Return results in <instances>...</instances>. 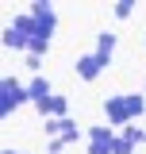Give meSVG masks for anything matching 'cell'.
Here are the masks:
<instances>
[{
  "label": "cell",
  "mask_w": 146,
  "mask_h": 154,
  "mask_svg": "<svg viewBox=\"0 0 146 154\" xmlns=\"http://www.w3.org/2000/svg\"><path fill=\"white\" fill-rule=\"evenodd\" d=\"M23 100H31V96H27V85H19L16 77H4V81H0V116L8 119Z\"/></svg>",
  "instance_id": "obj_1"
},
{
  "label": "cell",
  "mask_w": 146,
  "mask_h": 154,
  "mask_svg": "<svg viewBox=\"0 0 146 154\" xmlns=\"http://www.w3.org/2000/svg\"><path fill=\"white\" fill-rule=\"evenodd\" d=\"M31 19H35V38H46V42H50V35H54V27H58L54 4H46V0L31 4Z\"/></svg>",
  "instance_id": "obj_2"
},
{
  "label": "cell",
  "mask_w": 146,
  "mask_h": 154,
  "mask_svg": "<svg viewBox=\"0 0 146 154\" xmlns=\"http://www.w3.org/2000/svg\"><path fill=\"white\" fill-rule=\"evenodd\" d=\"M89 154H115V135L100 123V127H89Z\"/></svg>",
  "instance_id": "obj_3"
},
{
  "label": "cell",
  "mask_w": 146,
  "mask_h": 154,
  "mask_svg": "<svg viewBox=\"0 0 146 154\" xmlns=\"http://www.w3.org/2000/svg\"><path fill=\"white\" fill-rule=\"evenodd\" d=\"M104 116H108V123H127L131 119L127 96H108V100H104Z\"/></svg>",
  "instance_id": "obj_4"
},
{
  "label": "cell",
  "mask_w": 146,
  "mask_h": 154,
  "mask_svg": "<svg viewBox=\"0 0 146 154\" xmlns=\"http://www.w3.org/2000/svg\"><path fill=\"white\" fill-rule=\"evenodd\" d=\"M111 50H115V35H111V31H100L96 50H92V54H96V62H100L104 69H108V62H111Z\"/></svg>",
  "instance_id": "obj_5"
},
{
  "label": "cell",
  "mask_w": 146,
  "mask_h": 154,
  "mask_svg": "<svg viewBox=\"0 0 146 154\" xmlns=\"http://www.w3.org/2000/svg\"><path fill=\"white\" fill-rule=\"evenodd\" d=\"M100 73H104V66L96 62V54H85V58H77V77H81V81H96Z\"/></svg>",
  "instance_id": "obj_6"
},
{
  "label": "cell",
  "mask_w": 146,
  "mask_h": 154,
  "mask_svg": "<svg viewBox=\"0 0 146 154\" xmlns=\"http://www.w3.org/2000/svg\"><path fill=\"white\" fill-rule=\"evenodd\" d=\"M38 112L46 116V119H65L69 104H65V96H50V100H42V104H38Z\"/></svg>",
  "instance_id": "obj_7"
},
{
  "label": "cell",
  "mask_w": 146,
  "mask_h": 154,
  "mask_svg": "<svg viewBox=\"0 0 146 154\" xmlns=\"http://www.w3.org/2000/svg\"><path fill=\"white\" fill-rule=\"evenodd\" d=\"M27 96H31V100H35V108L38 104H42V100H50V81H46V77H31V81H27Z\"/></svg>",
  "instance_id": "obj_8"
},
{
  "label": "cell",
  "mask_w": 146,
  "mask_h": 154,
  "mask_svg": "<svg viewBox=\"0 0 146 154\" xmlns=\"http://www.w3.org/2000/svg\"><path fill=\"white\" fill-rule=\"evenodd\" d=\"M4 46H8V50H27L31 38L23 35V31H16V27H8V31H4Z\"/></svg>",
  "instance_id": "obj_9"
},
{
  "label": "cell",
  "mask_w": 146,
  "mask_h": 154,
  "mask_svg": "<svg viewBox=\"0 0 146 154\" xmlns=\"http://www.w3.org/2000/svg\"><path fill=\"white\" fill-rule=\"evenodd\" d=\"M127 108H131V119H135V116H142L146 96H142V93H127Z\"/></svg>",
  "instance_id": "obj_10"
},
{
  "label": "cell",
  "mask_w": 146,
  "mask_h": 154,
  "mask_svg": "<svg viewBox=\"0 0 146 154\" xmlns=\"http://www.w3.org/2000/svg\"><path fill=\"white\" fill-rule=\"evenodd\" d=\"M111 12H115V19H131V16H135V4H131V0H115Z\"/></svg>",
  "instance_id": "obj_11"
},
{
  "label": "cell",
  "mask_w": 146,
  "mask_h": 154,
  "mask_svg": "<svg viewBox=\"0 0 146 154\" xmlns=\"http://www.w3.org/2000/svg\"><path fill=\"white\" fill-rule=\"evenodd\" d=\"M135 139H127V135H115V154H135Z\"/></svg>",
  "instance_id": "obj_12"
},
{
  "label": "cell",
  "mask_w": 146,
  "mask_h": 154,
  "mask_svg": "<svg viewBox=\"0 0 146 154\" xmlns=\"http://www.w3.org/2000/svg\"><path fill=\"white\" fill-rule=\"evenodd\" d=\"M46 50H50L46 38H31V46H27V54H35V58H46Z\"/></svg>",
  "instance_id": "obj_13"
},
{
  "label": "cell",
  "mask_w": 146,
  "mask_h": 154,
  "mask_svg": "<svg viewBox=\"0 0 146 154\" xmlns=\"http://www.w3.org/2000/svg\"><path fill=\"white\" fill-rule=\"evenodd\" d=\"M65 146H69V139H50V154H65Z\"/></svg>",
  "instance_id": "obj_14"
},
{
  "label": "cell",
  "mask_w": 146,
  "mask_h": 154,
  "mask_svg": "<svg viewBox=\"0 0 146 154\" xmlns=\"http://www.w3.org/2000/svg\"><path fill=\"white\" fill-rule=\"evenodd\" d=\"M4 154H16V150H4Z\"/></svg>",
  "instance_id": "obj_15"
}]
</instances>
